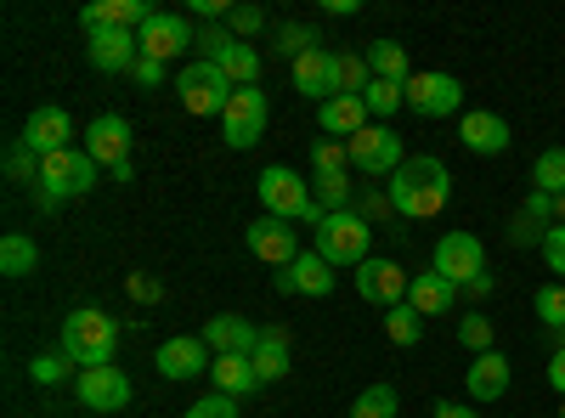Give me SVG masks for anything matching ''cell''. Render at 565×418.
Masks as SVG:
<instances>
[{"instance_id": "obj_1", "label": "cell", "mask_w": 565, "mask_h": 418, "mask_svg": "<svg viewBox=\"0 0 565 418\" xmlns=\"http://www.w3.org/2000/svg\"><path fill=\"white\" fill-rule=\"evenodd\" d=\"M385 204H391L396 215H407V221L441 215V210L452 204V175H447V164H441V159H407V164L391 175Z\"/></svg>"}, {"instance_id": "obj_2", "label": "cell", "mask_w": 565, "mask_h": 418, "mask_svg": "<svg viewBox=\"0 0 565 418\" xmlns=\"http://www.w3.org/2000/svg\"><path fill=\"white\" fill-rule=\"evenodd\" d=\"M260 204H266V215H277V221H300V226H322L328 221V210L311 199V187H306V175L300 170H289V164H266L260 170Z\"/></svg>"}, {"instance_id": "obj_3", "label": "cell", "mask_w": 565, "mask_h": 418, "mask_svg": "<svg viewBox=\"0 0 565 418\" xmlns=\"http://www.w3.org/2000/svg\"><path fill=\"white\" fill-rule=\"evenodd\" d=\"M114 351H119V322L108 311L85 306V311H74L63 322V356L79 367V374H85V367H108Z\"/></svg>"}, {"instance_id": "obj_4", "label": "cell", "mask_w": 565, "mask_h": 418, "mask_svg": "<svg viewBox=\"0 0 565 418\" xmlns=\"http://www.w3.org/2000/svg\"><path fill=\"white\" fill-rule=\"evenodd\" d=\"M90 187H97V159H90L85 148H63L52 159H40V210H57L63 199H85Z\"/></svg>"}, {"instance_id": "obj_5", "label": "cell", "mask_w": 565, "mask_h": 418, "mask_svg": "<svg viewBox=\"0 0 565 418\" xmlns=\"http://www.w3.org/2000/svg\"><path fill=\"white\" fill-rule=\"evenodd\" d=\"M367 244H373V226L356 215V210H340V215H328L322 226H317V255L328 260V266H362L367 260Z\"/></svg>"}, {"instance_id": "obj_6", "label": "cell", "mask_w": 565, "mask_h": 418, "mask_svg": "<svg viewBox=\"0 0 565 418\" xmlns=\"http://www.w3.org/2000/svg\"><path fill=\"white\" fill-rule=\"evenodd\" d=\"M232 90H238V85L221 74V63H186L175 74V97H181L186 114H226Z\"/></svg>"}, {"instance_id": "obj_7", "label": "cell", "mask_w": 565, "mask_h": 418, "mask_svg": "<svg viewBox=\"0 0 565 418\" xmlns=\"http://www.w3.org/2000/svg\"><path fill=\"white\" fill-rule=\"evenodd\" d=\"M271 119V103H266V90L260 85H244V90H232V103L221 114V136H226V148H255L260 142V130Z\"/></svg>"}, {"instance_id": "obj_8", "label": "cell", "mask_w": 565, "mask_h": 418, "mask_svg": "<svg viewBox=\"0 0 565 418\" xmlns=\"http://www.w3.org/2000/svg\"><path fill=\"white\" fill-rule=\"evenodd\" d=\"M430 271H441L447 283H458V289H469V283H476V277L487 271V249H481V238H476V232H447V238L436 244Z\"/></svg>"}, {"instance_id": "obj_9", "label": "cell", "mask_w": 565, "mask_h": 418, "mask_svg": "<svg viewBox=\"0 0 565 418\" xmlns=\"http://www.w3.org/2000/svg\"><path fill=\"white\" fill-rule=\"evenodd\" d=\"M351 164L362 170V175H373V181H385V175H396L407 159H402V136L396 130H385V125H367L362 136H351Z\"/></svg>"}, {"instance_id": "obj_10", "label": "cell", "mask_w": 565, "mask_h": 418, "mask_svg": "<svg viewBox=\"0 0 565 418\" xmlns=\"http://www.w3.org/2000/svg\"><path fill=\"white\" fill-rule=\"evenodd\" d=\"M356 294L367 300V306H385V311H396V306H407V289H413V277L396 266V260H362L356 271Z\"/></svg>"}, {"instance_id": "obj_11", "label": "cell", "mask_w": 565, "mask_h": 418, "mask_svg": "<svg viewBox=\"0 0 565 418\" xmlns=\"http://www.w3.org/2000/svg\"><path fill=\"white\" fill-rule=\"evenodd\" d=\"M244 244H249V255H260L266 266H282V271H289V266L300 260V226L266 215V221H255V226L244 232Z\"/></svg>"}, {"instance_id": "obj_12", "label": "cell", "mask_w": 565, "mask_h": 418, "mask_svg": "<svg viewBox=\"0 0 565 418\" xmlns=\"http://www.w3.org/2000/svg\"><path fill=\"white\" fill-rule=\"evenodd\" d=\"M136 40H141V57H159V63H170V57H181V52H193V29H186V18H175V12H153L148 23L136 29Z\"/></svg>"}, {"instance_id": "obj_13", "label": "cell", "mask_w": 565, "mask_h": 418, "mask_svg": "<svg viewBox=\"0 0 565 418\" xmlns=\"http://www.w3.org/2000/svg\"><path fill=\"white\" fill-rule=\"evenodd\" d=\"M463 103V85L452 74H413L407 79V108L418 119H441V114H458Z\"/></svg>"}, {"instance_id": "obj_14", "label": "cell", "mask_w": 565, "mask_h": 418, "mask_svg": "<svg viewBox=\"0 0 565 418\" xmlns=\"http://www.w3.org/2000/svg\"><path fill=\"white\" fill-rule=\"evenodd\" d=\"M153 367H159L164 379H199V374H210V367H215V351L204 345V334H181V340H164L159 345Z\"/></svg>"}, {"instance_id": "obj_15", "label": "cell", "mask_w": 565, "mask_h": 418, "mask_svg": "<svg viewBox=\"0 0 565 418\" xmlns=\"http://www.w3.org/2000/svg\"><path fill=\"white\" fill-rule=\"evenodd\" d=\"M85 40H90V45H85L90 68H103V74H130L136 57H141L136 29H97V34H85Z\"/></svg>"}, {"instance_id": "obj_16", "label": "cell", "mask_w": 565, "mask_h": 418, "mask_svg": "<svg viewBox=\"0 0 565 418\" xmlns=\"http://www.w3.org/2000/svg\"><path fill=\"white\" fill-rule=\"evenodd\" d=\"M79 401L90 407V412H119V407H130V374L125 367H85L79 374Z\"/></svg>"}, {"instance_id": "obj_17", "label": "cell", "mask_w": 565, "mask_h": 418, "mask_svg": "<svg viewBox=\"0 0 565 418\" xmlns=\"http://www.w3.org/2000/svg\"><path fill=\"white\" fill-rule=\"evenodd\" d=\"M85 153L97 159V164H108V170L130 164V125H125L119 114L90 119V125H85Z\"/></svg>"}, {"instance_id": "obj_18", "label": "cell", "mask_w": 565, "mask_h": 418, "mask_svg": "<svg viewBox=\"0 0 565 418\" xmlns=\"http://www.w3.org/2000/svg\"><path fill=\"white\" fill-rule=\"evenodd\" d=\"M68 136H74V119H68L63 108H34L29 125H23V148H34L40 159H52V153L74 148Z\"/></svg>"}, {"instance_id": "obj_19", "label": "cell", "mask_w": 565, "mask_h": 418, "mask_svg": "<svg viewBox=\"0 0 565 418\" xmlns=\"http://www.w3.org/2000/svg\"><path fill=\"white\" fill-rule=\"evenodd\" d=\"M204 345H210L215 356H255L260 329H255L249 317H210V322H204Z\"/></svg>"}, {"instance_id": "obj_20", "label": "cell", "mask_w": 565, "mask_h": 418, "mask_svg": "<svg viewBox=\"0 0 565 418\" xmlns=\"http://www.w3.org/2000/svg\"><path fill=\"white\" fill-rule=\"evenodd\" d=\"M159 7H148V0H90V7L79 12L85 34H97V29H141Z\"/></svg>"}, {"instance_id": "obj_21", "label": "cell", "mask_w": 565, "mask_h": 418, "mask_svg": "<svg viewBox=\"0 0 565 418\" xmlns=\"http://www.w3.org/2000/svg\"><path fill=\"white\" fill-rule=\"evenodd\" d=\"M277 289H282V294H311V300H322V294H334V266L311 249V255H300L289 271L277 277Z\"/></svg>"}, {"instance_id": "obj_22", "label": "cell", "mask_w": 565, "mask_h": 418, "mask_svg": "<svg viewBox=\"0 0 565 418\" xmlns=\"http://www.w3.org/2000/svg\"><path fill=\"white\" fill-rule=\"evenodd\" d=\"M295 90H300V97H311L317 108L334 97V52H322V45H317V52L295 57Z\"/></svg>"}, {"instance_id": "obj_23", "label": "cell", "mask_w": 565, "mask_h": 418, "mask_svg": "<svg viewBox=\"0 0 565 418\" xmlns=\"http://www.w3.org/2000/svg\"><path fill=\"white\" fill-rule=\"evenodd\" d=\"M407 306L418 317H441L458 306V283H447L441 271H413V289H407Z\"/></svg>"}, {"instance_id": "obj_24", "label": "cell", "mask_w": 565, "mask_h": 418, "mask_svg": "<svg viewBox=\"0 0 565 418\" xmlns=\"http://www.w3.org/2000/svg\"><path fill=\"white\" fill-rule=\"evenodd\" d=\"M463 390H469V401H498L509 390V356H498V351L476 356L463 374Z\"/></svg>"}, {"instance_id": "obj_25", "label": "cell", "mask_w": 565, "mask_h": 418, "mask_svg": "<svg viewBox=\"0 0 565 418\" xmlns=\"http://www.w3.org/2000/svg\"><path fill=\"white\" fill-rule=\"evenodd\" d=\"M317 119H322L328 136H340V142H351V136H362V130L373 125V114H367L362 97H328V103L317 108Z\"/></svg>"}, {"instance_id": "obj_26", "label": "cell", "mask_w": 565, "mask_h": 418, "mask_svg": "<svg viewBox=\"0 0 565 418\" xmlns=\"http://www.w3.org/2000/svg\"><path fill=\"white\" fill-rule=\"evenodd\" d=\"M210 379H215V390L232 396V401H244L249 390H260V374H255V362H249V356H215Z\"/></svg>"}, {"instance_id": "obj_27", "label": "cell", "mask_w": 565, "mask_h": 418, "mask_svg": "<svg viewBox=\"0 0 565 418\" xmlns=\"http://www.w3.org/2000/svg\"><path fill=\"white\" fill-rule=\"evenodd\" d=\"M458 136H463L469 153H503V148H509V125H503L498 114H463Z\"/></svg>"}, {"instance_id": "obj_28", "label": "cell", "mask_w": 565, "mask_h": 418, "mask_svg": "<svg viewBox=\"0 0 565 418\" xmlns=\"http://www.w3.org/2000/svg\"><path fill=\"white\" fill-rule=\"evenodd\" d=\"M255 374H260V385H277L282 374H289V334H282V329H260V345H255Z\"/></svg>"}, {"instance_id": "obj_29", "label": "cell", "mask_w": 565, "mask_h": 418, "mask_svg": "<svg viewBox=\"0 0 565 418\" xmlns=\"http://www.w3.org/2000/svg\"><path fill=\"white\" fill-rule=\"evenodd\" d=\"M367 68H373V79H391V85H407V79H413L407 45H396V40H373V45H367Z\"/></svg>"}, {"instance_id": "obj_30", "label": "cell", "mask_w": 565, "mask_h": 418, "mask_svg": "<svg viewBox=\"0 0 565 418\" xmlns=\"http://www.w3.org/2000/svg\"><path fill=\"white\" fill-rule=\"evenodd\" d=\"M367 85H373L367 57H356V52H334V97H362Z\"/></svg>"}, {"instance_id": "obj_31", "label": "cell", "mask_w": 565, "mask_h": 418, "mask_svg": "<svg viewBox=\"0 0 565 418\" xmlns=\"http://www.w3.org/2000/svg\"><path fill=\"white\" fill-rule=\"evenodd\" d=\"M34 266H40L34 238H23V232H7V244H0V271H7V277H29Z\"/></svg>"}, {"instance_id": "obj_32", "label": "cell", "mask_w": 565, "mask_h": 418, "mask_svg": "<svg viewBox=\"0 0 565 418\" xmlns=\"http://www.w3.org/2000/svg\"><path fill=\"white\" fill-rule=\"evenodd\" d=\"M221 74H226L232 85H238V90H244V85H260V52L238 40V45H232V52L221 57Z\"/></svg>"}, {"instance_id": "obj_33", "label": "cell", "mask_w": 565, "mask_h": 418, "mask_svg": "<svg viewBox=\"0 0 565 418\" xmlns=\"http://www.w3.org/2000/svg\"><path fill=\"white\" fill-rule=\"evenodd\" d=\"M532 187L548 193V199L565 193V148H543V153H537V164H532Z\"/></svg>"}, {"instance_id": "obj_34", "label": "cell", "mask_w": 565, "mask_h": 418, "mask_svg": "<svg viewBox=\"0 0 565 418\" xmlns=\"http://www.w3.org/2000/svg\"><path fill=\"white\" fill-rule=\"evenodd\" d=\"M311 199L328 210V215H340V210H351V170H328V175H317V187H311Z\"/></svg>"}, {"instance_id": "obj_35", "label": "cell", "mask_w": 565, "mask_h": 418, "mask_svg": "<svg viewBox=\"0 0 565 418\" xmlns=\"http://www.w3.org/2000/svg\"><path fill=\"white\" fill-rule=\"evenodd\" d=\"M402 401H396V385H367L356 401H351V418H396Z\"/></svg>"}, {"instance_id": "obj_36", "label": "cell", "mask_w": 565, "mask_h": 418, "mask_svg": "<svg viewBox=\"0 0 565 418\" xmlns=\"http://www.w3.org/2000/svg\"><path fill=\"white\" fill-rule=\"evenodd\" d=\"M362 103H367V114H373V119H385V114L407 108V85H391V79H373V85L362 90Z\"/></svg>"}, {"instance_id": "obj_37", "label": "cell", "mask_w": 565, "mask_h": 418, "mask_svg": "<svg viewBox=\"0 0 565 418\" xmlns=\"http://www.w3.org/2000/svg\"><path fill=\"white\" fill-rule=\"evenodd\" d=\"M385 334H391V345H402V351H407V345H418V340H424V317H418L413 306H396V311L385 317Z\"/></svg>"}, {"instance_id": "obj_38", "label": "cell", "mask_w": 565, "mask_h": 418, "mask_svg": "<svg viewBox=\"0 0 565 418\" xmlns=\"http://www.w3.org/2000/svg\"><path fill=\"white\" fill-rule=\"evenodd\" d=\"M232 45H238V40H232V29H226V23H210V29H199L193 52H199V63H221Z\"/></svg>"}, {"instance_id": "obj_39", "label": "cell", "mask_w": 565, "mask_h": 418, "mask_svg": "<svg viewBox=\"0 0 565 418\" xmlns=\"http://www.w3.org/2000/svg\"><path fill=\"white\" fill-rule=\"evenodd\" d=\"M68 374H74V362H68L63 351H45V356L29 362V379H34V385H63Z\"/></svg>"}, {"instance_id": "obj_40", "label": "cell", "mask_w": 565, "mask_h": 418, "mask_svg": "<svg viewBox=\"0 0 565 418\" xmlns=\"http://www.w3.org/2000/svg\"><path fill=\"white\" fill-rule=\"evenodd\" d=\"M532 306H537V317L548 322V329H565V283H543Z\"/></svg>"}, {"instance_id": "obj_41", "label": "cell", "mask_w": 565, "mask_h": 418, "mask_svg": "<svg viewBox=\"0 0 565 418\" xmlns=\"http://www.w3.org/2000/svg\"><path fill=\"white\" fill-rule=\"evenodd\" d=\"M277 52H282V57H306V52H317V29H306V23L277 29Z\"/></svg>"}, {"instance_id": "obj_42", "label": "cell", "mask_w": 565, "mask_h": 418, "mask_svg": "<svg viewBox=\"0 0 565 418\" xmlns=\"http://www.w3.org/2000/svg\"><path fill=\"white\" fill-rule=\"evenodd\" d=\"M458 340L476 351V356H487V351H492V317H463V322H458Z\"/></svg>"}, {"instance_id": "obj_43", "label": "cell", "mask_w": 565, "mask_h": 418, "mask_svg": "<svg viewBox=\"0 0 565 418\" xmlns=\"http://www.w3.org/2000/svg\"><path fill=\"white\" fill-rule=\"evenodd\" d=\"M181 418H238V401H232V396H221V390H210L204 401H193V407H186Z\"/></svg>"}, {"instance_id": "obj_44", "label": "cell", "mask_w": 565, "mask_h": 418, "mask_svg": "<svg viewBox=\"0 0 565 418\" xmlns=\"http://www.w3.org/2000/svg\"><path fill=\"white\" fill-rule=\"evenodd\" d=\"M226 29H232V40L260 34V29H266V12H260V7H232V12H226Z\"/></svg>"}, {"instance_id": "obj_45", "label": "cell", "mask_w": 565, "mask_h": 418, "mask_svg": "<svg viewBox=\"0 0 565 418\" xmlns=\"http://www.w3.org/2000/svg\"><path fill=\"white\" fill-rule=\"evenodd\" d=\"M311 164H317V175L345 170V164H351V148H345V142H317V148H311Z\"/></svg>"}, {"instance_id": "obj_46", "label": "cell", "mask_w": 565, "mask_h": 418, "mask_svg": "<svg viewBox=\"0 0 565 418\" xmlns=\"http://www.w3.org/2000/svg\"><path fill=\"white\" fill-rule=\"evenodd\" d=\"M40 153L34 148H12V159H7V170L18 175V181H34V187H40V164H34Z\"/></svg>"}, {"instance_id": "obj_47", "label": "cell", "mask_w": 565, "mask_h": 418, "mask_svg": "<svg viewBox=\"0 0 565 418\" xmlns=\"http://www.w3.org/2000/svg\"><path fill=\"white\" fill-rule=\"evenodd\" d=\"M543 260H548V271H565V226L543 232Z\"/></svg>"}, {"instance_id": "obj_48", "label": "cell", "mask_w": 565, "mask_h": 418, "mask_svg": "<svg viewBox=\"0 0 565 418\" xmlns=\"http://www.w3.org/2000/svg\"><path fill=\"white\" fill-rule=\"evenodd\" d=\"M130 79H136V85H148V90H159V85H164V63H159V57H136Z\"/></svg>"}, {"instance_id": "obj_49", "label": "cell", "mask_w": 565, "mask_h": 418, "mask_svg": "<svg viewBox=\"0 0 565 418\" xmlns=\"http://www.w3.org/2000/svg\"><path fill=\"white\" fill-rule=\"evenodd\" d=\"M130 294H136L141 306H153V300H159L164 289H159V277H148V271H136V277H130Z\"/></svg>"}, {"instance_id": "obj_50", "label": "cell", "mask_w": 565, "mask_h": 418, "mask_svg": "<svg viewBox=\"0 0 565 418\" xmlns=\"http://www.w3.org/2000/svg\"><path fill=\"white\" fill-rule=\"evenodd\" d=\"M521 215H526V221H548V215H554V199L532 187V199H526V210H521Z\"/></svg>"}, {"instance_id": "obj_51", "label": "cell", "mask_w": 565, "mask_h": 418, "mask_svg": "<svg viewBox=\"0 0 565 418\" xmlns=\"http://www.w3.org/2000/svg\"><path fill=\"white\" fill-rule=\"evenodd\" d=\"M430 418H481V412H476V407H458V401H436Z\"/></svg>"}, {"instance_id": "obj_52", "label": "cell", "mask_w": 565, "mask_h": 418, "mask_svg": "<svg viewBox=\"0 0 565 418\" xmlns=\"http://www.w3.org/2000/svg\"><path fill=\"white\" fill-rule=\"evenodd\" d=\"M548 385L565 396V351H554V362H548Z\"/></svg>"}, {"instance_id": "obj_53", "label": "cell", "mask_w": 565, "mask_h": 418, "mask_svg": "<svg viewBox=\"0 0 565 418\" xmlns=\"http://www.w3.org/2000/svg\"><path fill=\"white\" fill-rule=\"evenodd\" d=\"M463 294H476V300H487V294H492V271H481V277H476V283H469Z\"/></svg>"}, {"instance_id": "obj_54", "label": "cell", "mask_w": 565, "mask_h": 418, "mask_svg": "<svg viewBox=\"0 0 565 418\" xmlns=\"http://www.w3.org/2000/svg\"><path fill=\"white\" fill-rule=\"evenodd\" d=\"M554 221H559V226H565V193H559V199H554Z\"/></svg>"}, {"instance_id": "obj_55", "label": "cell", "mask_w": 565, "mask_h": 418, "mask_svg": "<svg viewBox=\"0 0 565 418\" xmlns=\"http://www.w3.org/2000/svg\"><path fill=\"white\" fill-rule=\"evenodd\" d=\"M559 418H565V396H559Z\"/></svg>"}]
</instances>
